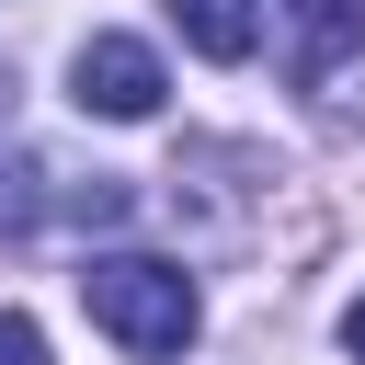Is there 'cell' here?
Listing matches in <instances>:
<instances>
[{
    "instance_id": "cell-1",
    "label": "cell",
    "mask_w": 365,
    "mask_h": 365,
    "mask_svg": "<svg viewBox=\"0 0 365 365\" xmlns=\"http://www.w3.org/2000/svg\"><path fill=\"white\" fill-rule=\"evenodd\" d=\"M80 308H91V331H114L125 354H182V342H194V274L160 262V251H103V262H80Z\"/></svg>"
},
{
    "instance_id": "cell-2",
    "label": "cell",
    "mask_w": 365,
    "mask_h": 365,
    "mask_svg": "<svg viewBox=\"0 0 365 365\" xmlns=\"http://www.w3.org/2000/svg\"><path fill=\"white\" fill-rule=\"evenodd\" d=\"M68 80H80V114H114V125H137V114H160V57L137 46V34H91L80 57H68Z\"/></svg>"
},
{
    "instance_id": "cell-3",
    "label": "cell",
    "mask_w": 365,
    "mask_h": 365,
    "mask_svg": "<svg viewBox=\"0 0 365 365\" xmlns=\"http://www.w3.org/2000/svg\"><path fill=\"white\" fill-rule=\"evenodd\" d=\"M285 68H297V91H331L354 57H365V0H285Z\"/></svg>"
},
{
    "instance_id": "cell-4",
    "label": "cell",
    "mask_w": 365,
    "mask_h": 365,
    "mask_svg": "<svg viewBox=\"0 0 365 365\" xmlns=\"http://www.w3.org/2000/svg\"><path fill=\"white\" fill-rule=\"evenodd\" d=\"M171 23H182V46L217 57V68H240V57L262 46V0H171Z\"/></svg>"
},
{
    "instance_id": "cell-5",
    "label": "cell",
    "mask_w": 365,
    "mask_h": 365,
    "mask_svg": "<svg viewBox=\"0 0 365 365\" xmlns=\"http://www.w3.org/2000/svg\"><path fill=\"white\" fill-rule=\"evenodd\" d=\"M0 365H46V331H34L23 308H0Z\"/></svg>"
},
{
    "instance_id": "cell-6",
    "label": "cell",
    "mask_w": 365,
    "mask_h": 365,
    "mask_svg": "<svg viewBox=\"0 0 365 365\" xmlns=\"http://www.w3.org/2000/svg\"><path fill=\"white\" fill-rule=\"evenodd\" d=\"M342 342H354V354H365V297H354V308H342Z\"/></svg>"
}]
</instances>
